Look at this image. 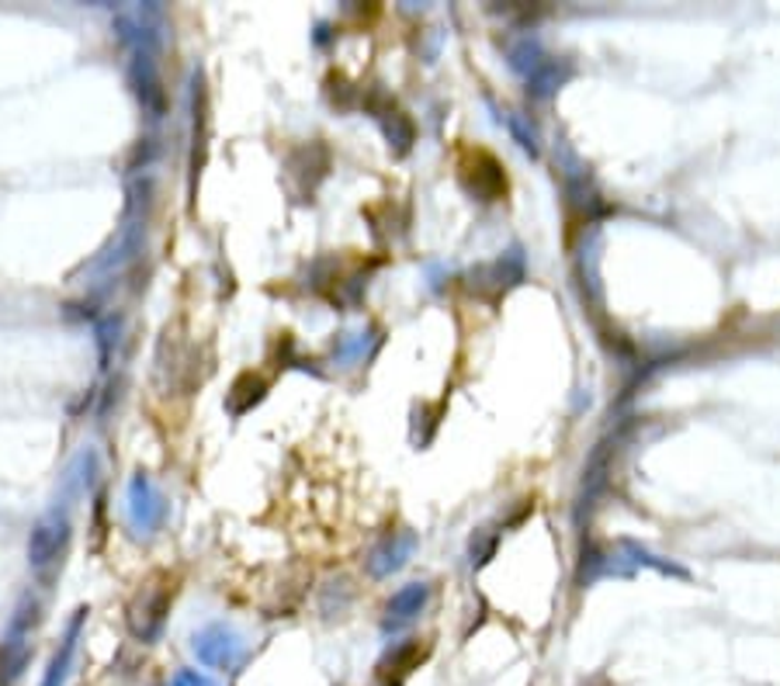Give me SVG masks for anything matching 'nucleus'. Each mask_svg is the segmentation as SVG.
I'll list each match as a JSON object with an SVG mask.
<instances>
[{
	"label": "nucleus",
	"instance_id": "2",
	"mask_svg": "<svg viewBox=\"0 0 780 686\" xmlns=\"http://www.w3.org/2000/svg\"><path fill=\"white\" fill-rule=\"evenodd\" d=\"M70 534H73V524H70V506L67 503H56L46 517L32 527V541H28V562L39 572H49L63 562L67 555V545H70Z\"/></svg>",
	"mask_w": 780,
	"mask_h": 686
},
{
	"label": "nucleus",
	"instance_id": "1",
	"mask_svg": "<svg viewBox=\"0 0 780 686\" xmlns=\"http://www.w3.org/2000/svg\"><path fill=\"white\" fill-rule=\"evenodd\" d=\"M173 604V586L167 579H153L142 586L126 607V624H129V635L142 645H153L160 642L163 627H167V614Z\"/></svg>",
	"mask_w": 780,
	"mask_h": 686
},
{
	"label": "nucleus",
	"instance_id": "11",
	"mask_svg": "<svg viewBox=\"0 0 780 686\" xmlns=\"http://www.w3.org/2000/svg\"><path fill=\"white\" fill-rule=\"evenodd\" d=\"M469 278H472V289H476V292H482V295H489V299H500L503 292L513 289V284L524 281V253H520V250L513 246V250H507V253L500 256V261L476 268Z\"/></svg>",
	"mask_w": 780,
	"mask_h": 686
},
{
	"label": "nucleus",
	"instance_id": "3",
	"mask_svg": "<svg viewBox=\"0 0 780 686\" xmlns=\"http://www.w3.org/2000/svg\"><path fill=\"white\" fill-rule=\"evenodd\" d=\"M114 36L129 49V56H160L163 46V8L142 4L114 18Z\"/></svg>",
	"mask_w": 780,
	"mask_h": 686
},
{
	"label": "nucleus",
	"instance_id": "15",
	"mask_svg": "<svg viewBox=\"0 0 780 686\" xmlns=\"http://www.w3.org/2000/svg\"><path fill=\"white\" fill-rule=\"evenodd\" d=\"M427 599H430V586H427V583H410V586H402L399 593H392V599L386 604L382 627H386V632H399V627L413 624V621L423 614Z\"/></svg>",
	"mask_w": 780,
	"mask_h": 686
},
{
	"label": "nucleus",
	"instance_id": "17",
	"mask_svg": "<svg viewBox=\"0 0 780 686\" xmlns=\"http://www.w3.org/2000/svg\"><path fill=\"white\" fill-rule=\"evenodd\" d=\"M264 395H268V379L253 375V371H243V375L233 382V389L226 392V410H229V416H247Z\"/></svg>",
	"mask_w": 780,
	"mask_h": 686
},
{
	"label": "nucleus",
	"instance_id": "10",
	"mask_svg": "<svg viewBox=\"0 0 780 686\" xmlns=\"http://www.w3.org/2000/svg\"><path fill=\"white\" fill-rule=\"evenodd\" d=\"M209 157V91L206 77L194 70L191 77V194L201 178V167Z\"/></svg>",
	"mask_w": 780,
	"mask_h": 686
},
{
	"label": "nucleus",
	"instance_id": "22",
	"mask_svg": "<svg viewBox=\"0 0 780 686\" xmlns=\"http://www.w3.org/2000/svg\"><path fill=\"white\" fill-rule=\"evenodd\" d=\"M503 122H507V129L513 132V139L520 142V150L524 153H531V157H538V132L520 119L517 111H503Z\"/></svg>",
	"mask_w": 780,
	"mask_h": 686
},
{
	"label": "nucleus",
	"instance_id": "6",
	"mask_svg": "<svg viewBox=\"0 0 780 686\" xmlns=\"http://www.w3.org/2000/svg\"><path fill=\"white\" fill-rule=\"evenodd\" d=\"M327 174H330V150L323 142H306V147L292 150L284 160V181L299 202H312L316 188L327 181Z\"/></svg>",
	"mask_w": 780,
	"mask_h": 686
},
{
	"label": "nucleus",
	"instance_id": "16",
	"mask_svg": "<svg viewBox=\"0 0 780 686\" xmlns=\"http://www.w3.org/2000/svg\"><path fill=\"white\" fill-rule=\"evenodd\" d=\"M382 343V330L371 326V330H361V333H343L333 347V364L340 367H351V364H361L374 354V347Z\"/></svg>",
	"mask_w": 780,
	"mask_h": 686
},
{
	"label": "nucleus",
	"instance_id": "20",
	"mask_svg": "<svg viewBox=\"0 0 780 686\" xmlns=\"http://www.w3.org/2000/svg\"><path fill=\"white\" fill-rule=\"evenodd\" d=\"M28 645L14 635L11 642H4V648H0V676H8V679H14V676H21V669L28 666Z\"/></svg>",
	"mask_w": 780,
	"mask_h": 686
},
{
	"label": "nucleus",
	"instance_id": "25",
	"mask_svg": "<svg viewBox=\"0 0 780 686\" xmlns=\"http://www.w3.org/2000/svg\"><path fill=\"white\" fill-rule=\"evenodd\" d=\"M157 686H163V683H157Z\"/></svg>",
	"mask_w": 780,
	"mask_h": 686
},
{
	"label": "nucleus",
	"instance_id": "7",
	"mask_svg": "<svg viewBox=\"0 0 780 686\" xmlns=\"http://www.w3.org/2000/svg\"><path fill=\"white\" fill-rule=\"evenodd\" d=\"M191 652L209 669H237V663L243 659V642L229 624H209L191 638Z\"/></svg>",
	"mask_w": 780,
	"mask_h": 686
},
{
	"label": "nucleus",
	"instance_id": "4",
	"mask_svg": "<svg viewBox=\"0 0 780 686\" xmlns=\"http://www.w3.org/2000/svg\"><path fill=\"white\" fill-rule=\"evenodd\" d=\"M126 513H129V527L139 537H153L163 527V521H167V496L157 490V482L147 472H136L129 478Z\"/></svg>",
	"mask_w": 780,
	"mask_h": 686
},
{
	"label": "nucleus",
	"instance_id": "24",
	"mask_svg": "<svg viewBox=\"0 0 780 686\" xmlns=\"http://www.w3.org/2000/svg\"><path fill=\"white\" fill-rule=\"evenodd\" d=\"M170 686H216V679H209L206 673H198V669H181L178 676H173Z\"/></svg>",
	"mask_w": 780,
	"mask_h": 686
},
{
	"label": "nucleus",
	"instance_id": "9",
	"mask_svg": "<svg viewBox=\"0 0 780 686\" xmlns=\"http://www.w3.org/2000/svg\"><path fill=\"white\" fill-rule=\"evenodd\" d=\"M364 104H368V111L374 114V119L382 122V132L389 139L392 153L396 157H407L413 150V142H417V125H413L410 114L402 111V108H396V101L386 98V94H379V91H371V98H364Z\"/></svg>",
	"mask_w": 780,
	"mask_h": 686
},
{
	"label": "nucleus",
	"instance_id": "5",
	"mask_svg": "<svg viewBox=\"0 0 780 686\" xmlns=\"http://www.w3.org/2000/svg\"><path fill=\"white\" fill-rule=\"evenodd\" d=\"M458 181L472 198L479 202H500L507 194V174H503V163L486 153V150H466L458 163Z\"/></svg>",
	"mask_w": 780,
	"mask_h": 686
},
{
	"label": "nucleus",
	"instance_id": "19",
	"mask_svg": "<svg viewBox=\"0 0 780 686\" xmlns=\"http://www.w3.org/2000/svg\"><path fill=\"white\" fill-rule=\"evenodd\" d=\"M507 60H510V67H513L517 73L531 77V73L548 60V56L541 52V46H538L534 36H520V39L507 42Z\"/></svg>",
	"mask_w": 780,
	"mask_h": 686
},
{
	"label": "nucleus",
	"instance_id": "14",
	"mask_svg": "<svg viewBox=\"0 0 780 686\" xmlns=\"http://www.w3.org/2000/svg\"><path fill=\"white\" fill-rule=\"evenodd\" d=\"M427 655H430V645L420 642V638H407V642L392 645V648L382 655V663H379V679H382L386 686H402V679H407L413 669L423 666Z\"/></svg>",
	"mask_w": 780,
	"mask_h": 686
},
{
	"label": "nucleus",
	"instance_id": "18",
	"mask_svg": "<svg viewBox=\"0 0 780 686\" xmlns=\"http://www.w3.org/2000/svg\"><path fill=\"white\" fill-rule=\"evenodd\" d=\"M569 77H572V63L569 60H552V56H548V60L528 77V94L534 101H548Z\"/></svg>",
	"mask_w": 780,
	"mask_h": 686
},
{
	"label": "nucleus",
	"instance_id": "13",
	"mask_svg": "<svg viewBox=\"0 0 780 686\" xmlns=\"http://www.w3.org/2000/svg\"><path fill=\"white\" fill-rule=\"evenodd\" d=\"M87 607H77L70 624H67V632L60 638V648L52 652V659H49V669L42 676V686H67L70 673H73V659H77V645H80V635H83V624H87Z\"/></svg>",
	"mask_w": 780,
	"mask_h": 686
},
{
	"label": "nucleus",
	"instance_id": "8",
	"mask_svg": "<svg viewBox=\"0 0 780 686\" xmlns=\"http://www.w3.org/2000/svg\"><path fill=\"white\" fill-rule=\"evenodd\" d=\"M129 83H132V94L142 114H147L150 122H160L167 111V94H163L157 56H129Z\"/></svg>",
	"mask_w": 780,
	"mask_h": 686
},
{
	"label": "nucleus",
	"instance_id": "21",
	"mask_svg": "<svg viewBox=\"0 0 780 686\" xmlns=\"http://www.w3.org/2000/svg\"><path fill=\"white\" fill-rule=\"evenodd\" d=\"M94 333H98V347H101V364L111 367V354H114V347H119V340H122V316H104L94 326Z\"/></svg>",
	"mask_w": 780,
	"mask_h": 686
},
{
	"label": "nucleus",
	"instance_id": "12",
	"mask_svg": "<svg viewBox=\"0 0 780 686\" xmlns=\"http://www.w3.org/2000/svg\"><path fill=\"white\" fill-rule=\"evenodd\" d=\"M417 552V534L413 531H392L386 534L379 545L368 552V572L371 579H389L392 572H399L402 565L410 562V555Z\"/></svg>",
	"mask_w": 780,
	"mask_h": 686
},
{
	"label": "nucleus",
	"instance_id": "23",
	"mask_svg": "<svg viewBox=\"0 0 780 686\" xmlns=\"http://www.w3.org/2000/svg\"><path fill=\"white\" fill-rule=\"evenodd\" d=\"M497 541H500V534H486V531H476L472 545H469V552H472V565H486L489 558H493V552H497Z\"/></svg>",
	"mask_w": 780,
	"mask_h": 686
}]
</instances>
